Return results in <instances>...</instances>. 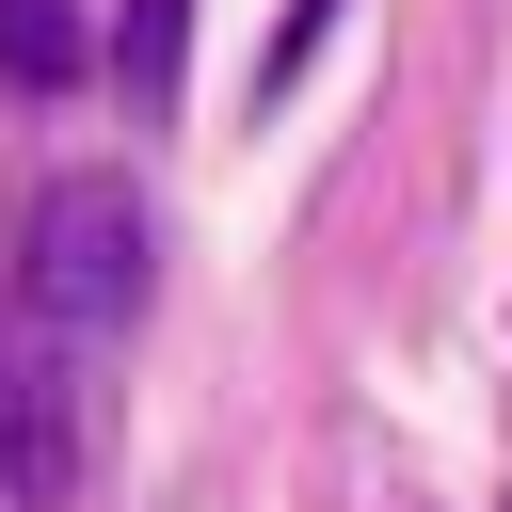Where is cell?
Returning a JSON list of instances; mask_svg holds the SVG:
<instances>
[{
    "instance_id": "1",
    "label": "cell",
    "mask_w": 512,
    "mask_h": 512,
    "mask_svg": "<svg viewBox=\"0 0 512 512\" xmlns=\"http://www.w3.org/2000/svg\"><path fill=\"white\" fill-rule=\"evenodd\" d=\"M0 240H16L32 320H48L80 368L144 336V304H160V208H144V176H128V160H64V176H48Z\"/></svg>"
},
{
    "instance_id": "2",
    "label": "cell",
    "mask_w": 512,
    "mask_h": 512,
    "mask_svg": "<svg viewBox=\"0 0 512 512\" xmlns=\"http://www.w3.org/2000/svg\"><path fill=\"white\" fill-rule=\"evenodd\" d=\"M64 480H80V352L32 320L16 240H0V496H16V512H48Z\"/></svg>"
},
{
    "instance_id": "3",
    "label": "cell",
    "mask_w": 512,
    "mask_h": 512,
    "mask_svg": "<svg viewBox=\"0 0 512 512\" xmlns=\"http://www.w3.org/2000/svg\"><path fill=\"white\" fill-rule=\"evenodd\" d=\"M176 64H192V0H128V16H112V80H128L144 128L176 112Z\"/></svg>"
},
{
    "instance_id": "4",
    "label": "cell",
    "mask_w": 512,
    "mask_h": 512,
    "mask_svg": "<svg viewBox=\"0 0 512 512\" xmlns=\"http://www.w3.org/2000/svg\"><path fill=\"white\" fill-rule=\"evenodd\" d=\"M80 64H96L80 0H0V80H16V96H64Z\"/></svg>"
},
{
    "instance_id": "5",
    "label": "cell",
    "mask_w": 512,
    "mask_h": 512,
    "mask_svg": "<svg viewBox=\"0 0 512 512\" xmlns=\"http://www.w3.org/2000/svg\"><path fill=\"white\" fill-rule=\"evenodd\" d=\"M320 32H336V0H288V16H272V48H256V112H272V96L320 64Z\"/></svg>"
}]
</instances>
